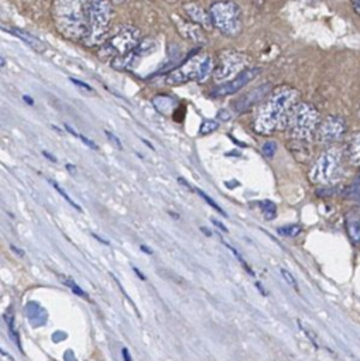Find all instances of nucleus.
Listing matches in <instances>:
<instances>
[{
  "instance_id": "f3484780",
  "label": "nucleus",
  "mask_w": 360,
  "mask_h": 361,
  "mask_svg": "<svg viewBox=\"0 0 360 361\" xmlns=\"http://www.w3.org/2000/svg\"><path fill=\"white\" fill-rule=\"evenodd\" d=\"M346 155L352 165L360 166V131H356L349 137L346 145Z\"/></svg>"
},
{
  "instance_id": "9b49d317",
  "label": "nucleus",
  "mask_w": 360,
  "mask_h": 361,
  "mask_svg": "<svg viewBox=\"0 0 360 361\" xmlns=\"http://www.w3.org/2000/svg\"><path fill=\"white\" fill-rule=\"evenodd\" d=\"M154 49H155V42L151 39H145L144 42H140L128 54L113 59L112 65L116 69H134V66L141 61V58L151 54Z\"/></svg>"
},
{
  "instance_id": "6ab92c4d",
  "label": "nucleus",
  "mask_w": 360,
  "mask_h": 361,
  "mask_svg": "<svg viewBox=\"0 0 360 361\" xmlns=\"http://www.w3.org/2000/svg\"><path fill=\"white\" fill-rule=\"evenodd\" d=\"M260 209H261V212H263V214H264V217L267 220L275 219V216H277V206L271 200H261L260 202Z\"/></svg>"
},
{
  "instance_id": "2eb2a0df",
  "label": "nucleus",
  "mask_w": 360,
  "mask_h": 361,
  "mask_svg": "<svg viewBox=\"0 0 360 361\" xmlns=\"http://www.w3.org/2000/svg\"><path fill=\"white\" fill-rule=\"evenodd\" d=\"M344 226L353 244L360 245V212L352 210L344 217Z\"/></svg>"
},
{
  "instance_id": "49530a36",
  "label": "nucleus",
  "mask_w": 360,
  "mask_h": 361,
  "mask_svg": "<svg viewBox=\"0 0 360 361\" xmlns=\"http://www.w3.org/2000/svg\"><path fill=\"white\" fill-rule=\"evenodd\" d=\"M167 1H175V0H167Z\"/></svg>"
},
{
  "instance_id": "58836bf2",
  "label": "nucleus",
  "mask_w": 360,
  "mask_h": 361,
  "mask_svg": "<svg viewBox=\"0 0 360 361\" xmlns=\"http://www.w3.org/2000/svg\"><path fill=\"white\" fill-rule=\"evenodd\" d=\"M200 231H203V234H205L206 237H212V233H210V230H208L206 227H200Z\"/></svg>"
},
{
  "instance_id": "a19ab883",
  "label": "nucleus",
  "mask_w": 360,
  "mask_h": 361,
  "mask_svg": "<svg viewBox=\"0 0 360 361\" xmlns=\"http://www.w3.org/2000/svg\"><path fill=\"white\" fill-rule=\"evenodd\" d=\"M42 155H45L48 159H51V161H54V162L56 161V158H55V157H52V155H49L47 151H42Z\"/></svg>"
},
{
  "instance_id": "dca6fc26",
  "label": "nucleus",
  "mask_w": 360,
  "mask_h": 361,
  "mask_svg": "<svg viewBox=\"0 0 360 361\" xmlns=\"http://www.w3.org/2000/svg\"><path fill=\"white\" fill-rule=\"evenodd\" d=\"M176 27L181 31L182 37L195 41V42H205V35L200 31V27H198V24L195 23H186L181 18L176 20Z\"/></svg>"
},
{
  "instance_id": "7ed1b4c3",
  "label": "nucleus",
  "mask_w": 360,
  "mask_h": 361,
  "mask_svg": "<svg viewBox=\"0 0 360 361\" xmlns=\"http://www.w3.org/2000/svg\"><path fill=\"white\" fill-rule=\"evenodd\" d=\"M319 123L318 109L308 102H299L291 114L287 128L289 130L292 138L309 141L316 134Z\"/></svg>"
},
{
  "instance_id": "9d476101",
  "label": "nucleus",
  "mask_w": 360,
  "mask_h": 361,
  "mask_svg": "<svg viewBox=\"0 0 360 361\" xmlns=\"http://www.w3.org/2000/svg\"><path fill=\"white\" fill-rule=\"evenodd\" d=\"M346 130H347L346 120L342 116L332 114L325 117L319 123L315 135L320 144L332 145L344 137Z\"/></svg>"
},
{
  "instance_id": "39448f33",
  "label": "nucleus",
  "mask_w": 360,
  "mask_h": 361,
  "mask_svg": "<svg viewBox=\"0 0 360 361\" xmlns=\"http://www.w3.org/2000/svg\"><path fill=\"white\" fill-rule=\"evenodd\" d=\"M110 18L112 6L107 0H90L88 32L83 38V42L89 47L103 42L107 38Z\"/></svg>"
},
{
  "instance_id": "f257e3e1",
  "label": "nucleus",
  "mask_w": 360,
  "mask_h": 361,
  "mask_svg": "<svg viewBox=\"0 0 360 361\" xmlns=\"http://www.w3.org/2000/svg\"><path fill=\"white\" fill-rule=\"evenodd\" d=\"M299 103V92L288 85L271 90L268 99L260 106L254 118V128L260 134H271L288 127L291 114Z\"/></svg>"
},
{
  "instance_id": "79ce46f5",
  "label": "nucleus",
  "mask_w": 360,
  "mask_h": 361,
  "mask_svg": "<svg viewBox=\"0 0 360 361\" xmlns=\"http://www.w3.org/2000/svg\"><path fill=\"white\" fill-rule=\"evenodd\" d=\"M24 100L28 103V104H32V99H30V97H27V96H24Z\"/></svg>"
},
{
  "instance_id": "4be33fe9",
  "label": "nucleus",
  "mask_w": 360,
  "mask_h": 361,
  "mask_svg": "<svg viewBox=\"0 0 360 361\" xmlns=\"http://www.w3.org/2000/svg\"><path fill=\"white\" fill-rule=\"evenodd\" d=\"M6 323H7V327H8V333H10V337L16 341L17 347L21 348V343H20V337L14 329V323H13V314L11 312H8V314H6Z\"/></svg>"
},
{
  "instance_id": "b1692460",
  "label": "nucleus",
  "mask_w": 360,
  "mask_h": 361,
  "mask_svg": "<svg viewBox=\"0 0 360 361\" xmlns=\"http://www.w3.org/2000/svg\"><path fill=\"white\" fill-rule=\"evenodd\" d=\"M217 127H219V124H217L216 121H213V120H205V121L200 124V128H199V134H202V135H206V134H209V133L215 131Z\"/></svg>"
},
{
  "instance_id": "f704fd0d",
  "label": "nucleus",
  "mask_w": 360,
  "mask_h": 361,
  "mask_svg": "<svg viewBox=\"0 0 360 361\" xmlns=\"http://www.w3.org/2000/svg\"><path fill=\"white\" fill-rule=\"evenodd\" d=\"M133 271H134V272H136V274H137V276H138V278H140V279H141V281H145V275H144V274H141V272H140V269H138V268H136V267H133Z\"/></svg>"
},
{
  "instance_id": "4468645a",
  "label": "nucleus",
  "mask_w": 360,
  "mask_h": 361,
  "mask_svg": "<svg viewBox=\"0 0 360 361\" xmlns=\"http://www.w3.org/2000/svg\"><path fill=\"white\" fill-rule=\"evenodd\" d=\"M184 10L186 11L189 18L195 24L202 25L205 28H210L213 25L212 20H210V14H208L199 4H196V3H186V4H184Z\"/></svg>"
},
{
  "instance_id": "4c0bfd02",
  "label": "nucleus",
  "mask_w": 360,
  "mask_h": 361,
  "mask_svg": "<svg viewBox=\"0 0 360 361\" xmlns=\"http://www.w3.org/2000/svg\"><path fill=\"white\" fill-rule=\"evenodd\" d=\"M92 235H93V237H95V238H96V240H99V241H100V243H103V244H104V245H109V244H110V243H109V241H106V240H103V238H102V237H99V235H97V234H92Z\"/></svg>"
},
{
  "instance_id": "5701e85b",
  "label": "nucleus",
  "mask_w": 360,
  "mask_h": 361,
  "mask_svg": "<svg viewBox=\"0 0 360 361\" xmlns=\"http://www.w3.org/2000/svg\"><path fill=\"white\" fill-rule=\"evenodd\" d=\"M48 182L51 183V186H52V188H54V189H55V190H56V192H58V193H59V195H61V196H62V197H64V199H65V200H66V202H68V203L72 206V207H75L76 210L82 212L80 206H79V204H76V203H75V202H73V200L69 197V195H68L66 192H64V190H62V188H61V186H59L56 182H54V180H51V179H48Z\"/></svg>"
},
{
  "instance_id": "a18cd8bd",
  "label": "nucleus",
  "mask_w": 360,
  "mask_h": 361,
  "mask_svg": "<svg viewBox=\"0 0 360 361\" xmlns=\"http://www.w3.org/2000/svg\"><path fill=\"white\" fill-rule=\"evenodd\" d=\"M359 179H360V171H359Z\"/></svg>"
},
{
  "instance_id": "7c9ffc66",
  "label": "nucleus",
  "mask_w": 360,
  "mask_h": 361,
  "mask_svg": "<svg viewBox=\"0 0 360 361\" xmlns=\"http://www.w3.org/2000/svg\"><path fill=\"white\" fill-rule=\"evenodd\" d=\"M212 223L216 226V227H219L223 233H229V230H227V227L223 224V223H220L219 220H216V219H212Z\"/></svg>"
},
{
  "instance_id": "c85d7f7f",
  "label": "nucleus",
  "mask_w": 360,
  "mask_h": 361,
  "mask_svg": "<svg viewBox=\"0 0 360 361\" xmlns=\"http://www.w3.org/2000/svg\"><path fill=\"white\" fill-rule=\"evenodd\" d=\"M353 11L360 17V0H350Z\"/></svg>"
},
{
  "instance_id": "2f4dec72",
  "label": "nucleus",
  "mask_w": 360,
  "mask_h": 361,
  "mask_svg": "<svg viewBox=\"0 0 360 361\" xmlns=\"http://www.w3.org/2000/svg\"><path fill=\"white\" fill-rule=\"evenodd\" d=\"M121 355H123V360H124V361H131L130 353H128V350H127L126 347H123V348H121Z\"/></svg>"
},
{
  "instance_id": "bb28decb",
  "label": "nucleus",
  "mask_w": 360,
  "mask_h": 361,
  "mask_svg": "<svg viewBox=\"0 0 360 361\" xmlns=\"http://www.w3.org/2000/svg\"><path fill=\"white\" fill-rule=\"evenodd\" d=\"M296 322H298V326H299V329H301V330L305 333V336H306V337H308V338H309V340H311V341L315 344V347H318L319 344H318V340H316V336L313 334V331H312L309 327H306L305 324H302V322H301V320H296Z\"/></svg>"
},
{
  "instance_id": "ea45409f",
  "label": "nucleus",
  "mask_w": 360,
  "mask_h": 361,
  "mask_svg": "<svg viewBox=\"0 0 360 361\" xmlns=\"http://www.w3.org/2000/svg\"><path fill=\"white\" fill-rule=\"evenodd\" d=\"M256 286H257V288H258V290H260V292H261V293H263V295H264V296H265V295H267V292H265V290H264V289H263V285H261V283H260V282H256Z\"/></svg>"
},
{
  "instance_id": "393cba45",
  "label": "nucleus",
  "mask_w": 360,
  "mask_h": 361,
  "mask_svg": "<svg viewBox=\"0 0 360 361\" xmlns=\"http://www.w3.org/2000/svg\"><path fill=\"white\" fill-rule=\"evenodd\" d=\"M198 193H199V195H200V197H202V199H203V200H205V202H206V203H208V204H209V206H212V207H213V209H215V210H216V212H217V213H220V214H223V216H224V217H226V216H227V214H226V212H223V210H222V209H220V207H219V204H217V203H216V202H215V200H213V199H212V197H209V196H208V195H206V193H205V192H203V190H200V189H198Z\"/></svg>"
},
{
  "instance_id": "e433bc0d",
  "label": "nucleus",
  "mask_w": 360,
  "mask_h": 361,
  "mask_svg": "<svg viewBox=\"0 0 360 361\" xmlns=\"http://www.w3.org/2000/svg\"><path fill=\"white\" fill-rule=\"evenodd\" d=\"M72 82L76 83V85H79V86H82V87H85V89H88V90H92L88 85H85V83H82V82H79V80H76V79H72Z\"/></svg>"
},
{
  "instance_id": "aec40b11",
  "label": "nucleus",
  "mask_w": 360,
  "mask_h": 361,
  "mask_svg": "<svg viewBox=\"0 0 360 361\" xmlns=\"http://www.w3.org/2000/svg\"><path fill=\"white\" fill-rule=\"evenodd\" d=\"M301 230L302 228L298 224H288V226H282V227L277 228L278 234H281L284 237H296L301 233Z\"/></svg>"
},
{
  "instance_id": "0eeeda50",
  "label": "nucleus",
  "mask_w": 360,
  "mask_h": 361,
  "mask_svg": "<svg viewBox=\"0 0 360 361\" xmlns=\"http://www.w3.org/2000/svg\"><path fill=\"white\" fill-rule=\"evenodd\" d=\"M342 169V152L337 148L323 151L312 164L309 179L316 185H326L337 179Z\"/></svg>"
},
{
  "instance_id": "ddd939ff",
  "label": "nucleus",
  "mask_w": 360,
  "mask_h": 361,
  "mask_svg": "<svg viewBox=\"0 0 360 361\" xmlns=\"http://www.w3.org/2000/svg\"><path fill=\"white\" fill-rule=\"evenodd\" d=\"M268 92H270V85H267V83H264V85H261V86L253 89L251 92H248L244 97H241V99L237 102L236 110H237V111H243V110L248 109L250 106L258 103L264 96H267Z\"/></svg>"
},
{
  "instance_id": "72a5a7b5",
  "label": "nucleus",
  "mask_w": 360,
  "mask_h": 361,
  "mask_svg": "<svg viewBox=\"0 0 360 361\" xmlns=\"http://www.w3.org/2000/svg\"><path fill=\"white\" fill-rule=\"evenodd\" d=\"M10 248H11V251H14L17 255H20V257H23V255H24V251H23V250H20V248H17L16 245L10 244Z\"/></svg>"
},
{
  "instance_id": "f8f14e48",
  "label": "nucleus",
  "mask_w": 360,
  "mask_h": 361,
  "mask_svg": "<svg viewBox=\"0 0 360 361\" xmlns=\"http://www.w3.org/2000/svg\"><path fill=\"white\" fill-rule=\"evenodd\" d=\"M258 72H260V69H257V68L244 69L236 78H233V79L224 82L222 86H219L213 92V96H227V94H232V93L240 90L243 86H246L248 82H251L258 75Z\"/></svg>"
},
{
  "instance_id": "37998d69",
  "label": "nucleus",
  "mask_w": 360,
  "mask_h": 361,
  "mask_svg": "<svg viewBox=\"0 0 360 361\" xmlns=\"http://www.w3.org/2000/svg\"><path fill=\"white\" fill-rule=\"evenodd\" d=\"M112 1H114V3H120V1H123V0H112Z\"/></svg>"
},
{
  "instance_id": "a211bd4d",
  "label": "nucleus",
  "mask_w": 360,
  "mask_h": 361,
  "mask_svg": "<svg viewBox=\"0 0 360 361\" xmlns=\"http://www.w3.org/2000/svg\"><path fill=\"white\" fill-rule=\"evenodd\" d=\"M10 31H13L14 32V35H17V37H20V38H23L25 42H28L32 48H35V49H38V51H42L44 49V44H41L35 37H32V35H30V34H27V32H24V31H20V30H10Z\"/></svg>"
},
{
  "instance_id": "c03bdc74",
  "label": "nucleus",
  "mask_w": 360,
  "mask_h": 361,
  "mask_svg": "<svg viewBox=\"0 0 360 361\" xmlns=\"http://www.w3.org/2000/svg\"><path fill=\"white\" fill-rule=\"evenodd\" d=\"M359 116H360V104H359Z\"/></svg>"
},
{
  "instance_id": "1a4fd4ad",
  "label": "nucleus",
  "mask_w": 360,
  "mask_h": 361,
  "mask_svg": "<svg viewBox=\"0 0 360 361\" xmlns=\"http://www.w3.org/2000/svg\"><path fill=\"white\" fill-rule=\"evenodd\" d=\"M248 63H250V59L243 52L232 51V49L222 51L217 55V62L215 65L213 76L217 82H227L236 78L244 69H247L246 66Z\"/></svg>"
},
{
  "instance_id": "473e14b6",
  "label": "nucleus",
  "mask_w": 360,
  "mask_h": 361,
  "mask_svg": "<svg viewBox=\"0 0 360 361\" xmlns=\"http://www.w3.org/2000/svg\"><path fill=\"white\" fill-rule=\"evenodd\" d=\"M106 134H107V137H109V138H112V140L116 142V145H117L119 148H121V142H120V140H119L116 135H113V134H112V133H109V131H106Z\"/></svg>"
},
{
  "instance_id": "cd10ccee",
  "label": "nucleus",
  "mask_w": 360,
  "mask_h": 361,
  "mask_svg": "<svg viewBox=\"0 0 360 361\" xmlns=\"http://www.w3.org/2000/svg\"><path fill=\"white\" fill-rule=\"evenodd\" d=\"M281 271V275H282V278L295 289V290H298V282L295 281V278L292 276V274L289 272V271H287V269H284V268H281L280 269Z\"/></svg>"
},
{
  "instance_id": "6e6552de",
  "label": "nucleus",
  "mask_w": 360,
  "mask_h": 361,
  "mask_svg": "<svg viewBox=\"0 0 360 361\" xmlns=\"http://www.w3.org/2000/svg\"><path fill=\"white\" fill-rule=\"evenodd\" d=\"M212 24L224 35H237L241 31V13L233 1H217L209 10Z\"/></svg>"
},
{
  "instance_id": "412c9836",
  "label": "nucleus",
  "mask_w": 360,
  "mask_h": 361,
  "mask_svg": "<svg viewBox=\"0 0 360 361\" xmlns=\"http://www.w3.org/2000/svg\"><path fill=\"white\" fill-rule=\"evenodd\" d=\"M59 279L62 281V283H64V285H66L68 288H71V290H72L73 293H76L78 296L86 298V293L80 289V286H79L78 283H75V282H73V279H72V278H69V276H64V275H59Z\"/></svg>"
},
{
  "instance_id": "c756f323",
  "label": "nucleus",
  "mask_w": 360,
  "mask_h": 361,
  "mask_svg": "<svg viewBox=\"0 0 360 361\" xmlns=\"http://www.w3.org/2000/svg\"><path fill=\"white\" fill-rule=\"evenodd\" d=\"M79 138H80L86 145H89L90 148H93V149H96V148H97V147H96V144H95L92 140H89V138H86V137H83V135H80V134H79Z\"/></svg>"
},
{
  "instance_id": "f03ea898",
  "label": "nucleus",
  "mask_w": 360,
  "mask_h": 361,
  "mask_svg": "<svg viewBox=\"0 0 360 361\" xmlns=\"http://www.w3.org/2000/svg\"><path fill=\"white\" fill-rule=\"evenodd\" d=\"M90 0H54L56 28L71 39H83L88 32Z\"/></svg>"
},
{
  "instance_id": "423d86ee",
  "label": "nucleus",
  "mask_w": 360,
  "mask_h": 361,
  "mask_svg": "<svg viewBox=\"0 0 360 361\" xmlns=\"http://www.w3.org/2000/svg\"><path fill=\"white\" fill-rule=\"evenodd\" d=\"M213 69V61L206 54H196L185 61L178 69L172 71L167 76V83L169 85H181L188 80L203 82Z\"/></svg>"
},
{
  "instance_id": "20e7f679",
  "label": "nucleus",
  "mask_w": 360,
  "mask_h": 361,
  "mask_svg": "<svg viewBox=\"0 0 360 361\" xmlns=\"http://www.w3.org/2000/svg\"><path fill=\"white\" fill-rule=\"evenodd\" d=\"M140 44V31L134 25L119 27L104 39L99 56L110 58L112 61L128 54Z\"/></svg>"
},
{
  "instance_id": "c9c22d12",
  "label": "nucleus",
  "mask_w": 360,
  "mask_h": 361,
  "mask_svg": "<svg viewBox=\"0 0 360 361\" xmlns=\"http://www.w3.org/2000/svg\"><path fill=\"white\" fill-rule=\"evenodd\" d=\"M140 248H141L144 252H147L148 255H152V250H151V248H148L147 245H144V244H143V245H140Z\"/></svg>"
},
{
  "instance_id": "a878e982",
  "label": "nucleus",
  "mask_w": 360,
  "mask_h": 361,
  "mask_svg": "<svg viewBox=\"0 0 360 361\" xmlns=\"http://www.w3.org/2000/svg\"><path fill=\"white\" fill-rule=\"evenodd\" d=\"M261 151H263V154H264L267 158H272L274 154H275V151H277V144H275V141H267V142H264L263 147H261Z\"/></svg>"
}]
</instances>
